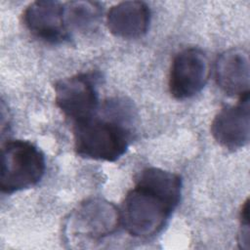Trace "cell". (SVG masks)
Wrapping results in <instances>:
<instances>
[{
  "label": "cell",
  "mask_w": 250,
  "mask_h": 250,
  "mask_svg": "<svg viewBox=\"0 0 250 250\" xmlns=\"http://www.w3.org/2000/svg\"><path fill=\"white\" fill-rule=\"evenodd\" d=\"M181 194L179 175L155 167L146 168L126 194L120 212L121 223L132 236L151 237L164 229Z\"/></svg>",
  "instance_id": "obj_1"
},
{
  "label": "cell",
  "mask_w": 250,
  "mask_h": 250,
  "mask_svg": "<svg viewBox=\"0 0 250 250\" xmlns=\"http://www.w3.org/2000/svg\"><path fill=\"white\" fill-rule=\"evenodd\" d=\"M120 222V212L114 204L102 198L87 199L66 218L64 241L73 248L87 247L115 232Z\"/></svg>",
  "instance_id": "obj_2"
},
{
  "label": "cell",
  "mask_w": 250,
  "mask_h": 250,
  "mask_svg": "<svg viewBox=\"0 0 250 250\" xmlns=\"http://www.w3.org/2000/svg\"><path fill=\"white\" fill-rule=\"evenodd\" d=\"M73 136L76 153L95 160L115 161L129 145V132L124 126L95 116L75 123Z\"/></svg>",
  "instance_id": "obj_3"
},
{
  "label": "cell",
  "mask_w": 250,
  "mask_h": 250,
  "mask_svg": "<svg viewBox=\"0 0 250 250\" xmlns=\"http://www.w3.org/2000/svg\"><path fill=\"white\" fill-rule=\"evenodd\" d=\"M45 172L43 153L27 141L7 142L1 151L0 188L13 193L35 186Z\"/></svg>",
  "instance_id": "obj_4"
},
{
  "label": "cell",
  "mask_w": 250,
  "mask_h": 250,
  "mask_svg": "<svg viewBox=\"0 0 250 250\" xmlns=\"http://www.w3.org/2000/svg\"><path fill=\"white\" fill-rule=\"evenodd\" d=\"M55 101L74 124L95 116L99 101L93 77L81 73L58 81L55 85Z\"/></svg>",
  "instance_id": "obj_5"
},
{
  "label": "cell",
  "mask_w": 250,
  "mask_h": 250,
  "mask_svg": "<svg viewBox=\"0 0 250 250\" xmlns=\"http://www.w3.org/2000/svg\"><path fill=\"white\" fill-rule=\"evenodd\" d=\"M209 77V62L198 48L181 51L173 60L169 74V90L177 100H185L198 94Z\"/></svg>",
  "instance_id": "obj_6"
},
{
  "label": "cell",
  "mask_w": 250,
  "mask_h": 250,
  "mask_svg": "<svg viewBox=\"0 0 250 250\" xmlns=\"http://www.w3.org/2000/svg\"><path fill=\"white\" fill-rule=\"evenodd\" d=\"M23 22L32 35L48 43H60L69 36L65 6L59 1L32 2L24 10Z\"/></svg>",
  "instance_id": "obj_7"
},
{
  "label": "cell",
  "mask_w": 250,
  "mask_h": 250,
  "mask_svg": "<svg viewBox=\"0 0 250 250\" xmlns=\"http://www.w3.org/2000/svg\"><path fill=\"white\" fill-rule=\"evenodd\" d=\"M249 93L240 97L235 105L222 108L214 117L211 133L225 148L235 150L245 146L250 138Z\"/></svg>",
  "instance_id": "obj_8"
},
{
  "label": "cell",
  "mask_w": 250,
  "mask_h": 250,
  "mask_svg": "<svg viewBox=\"0 0 250 250\" xmlns=\"http://www.w3.org/2000/svg\"><path fill=\"white\" fill-rule=\"evenodd\" d=\"M249 56L245 50L232 48L222 53L215 64L218 86L229 96L249 93Z\"/></svg>",
  "instance_id": "obj_9"
},
{
  "label": "cell",
  "mask_w": 250,
  "mask_h": 250,
  "mask_svg": "<svg viewBox=\"0 0 250 250\" xmlns=\"http://www.w3.org/2000/svg\"><path fill=\"white\" fill-rule=\"evenodd\" d=\"M149 21V8L142 1L120 2L110 8L106 17L109 31L124 39L139 38L146 34Z\"/></svg>",
  "instance_id": "obj_10"
},
{
  "label": "cell",
  "mask_w": 250,
  "mask_h": 250,
  "mask_svg": "<svg viewBox=\"0 0 250 250\" xmlns=\"http://www.w3.org/2000/svg\"><path fill=\"white\" fill-rule=\"evenodd\" d=\"M64 6L68 29L72 27L81 31H88L98 24L102 16V7L98 2L72 1Z\"/></svg>",
  "instance_id": "obj_11"
},
{
  "label": "cell",
  "mask_w": 250,
  "mask_h": 250,
  "mask_svg": "<svg viewBox=\"0 0 250 250\" xmlns=\"http://www.w3.org/2000/svg\"><path fill=\"white\" fill-rule=\"evenodd\" d=\"M240 222H241V230H240V239L239 243L242 248L247 249L249 245V204L248 200L242 206L240 212Z\"/></svg>",
  "instance_id": "obj_12"
}]
</instances>
